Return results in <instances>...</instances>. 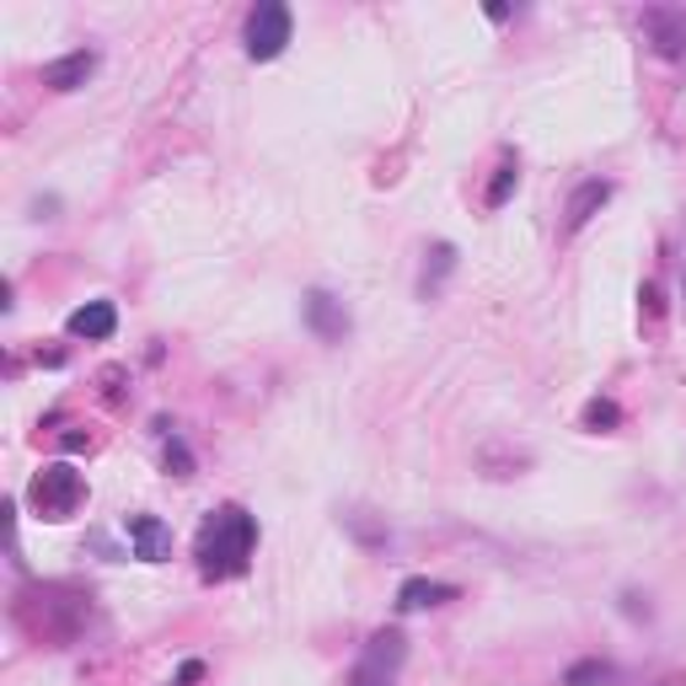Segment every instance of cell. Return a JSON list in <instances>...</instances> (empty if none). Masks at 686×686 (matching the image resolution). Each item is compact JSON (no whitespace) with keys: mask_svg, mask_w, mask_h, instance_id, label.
<instances>
[{"mask_svg":"<svg viewBox=\"0 0 686 686\" xmlns=\"http://www.w3.org/2000/svg\"><path fill=\"white\" fill-rule=\"evenodd\" d=\"M129 548H135V558H145V563H162V558H172V526L167 520H156V514H129Z\"/></svg>","mask_w":686,"mask_h":686,"instance_id":"cell-6","label":"cell"},{"mask_svg":"<svg viewBox=\"0 0 686 686\" xmlns=\"http://www.w3.org/2000/svg\"><path fill=\"white\" fill-rule=\"evenodd\" d=\"M403 659H408V638H403L397 627H381V633H371L365 654L354 659L349 686H392L397 671H403Z\"/></svg>","mask_w":686,"mask_h":686,"instance_id":"cell-3","label":"cell"},{"mask_svg":"<svg viewBox=\"0 0 686 686\" xmlns=\"http://www.w3.org/2000/svg\"><path fill=\"white\" fill-rule=\"evenodd\" d=\"M450 263H456V247H450V241H440V247H435V274H424V284H418V290H424V295H435L440 274H450Z\"/></svg>","mask_w":686,"mask_h":686,"instance_id":"cell-15","label":"cell"},{"mask_svg":"<svg viewBox=\"0 0 686 686\" xmlns=\"http://www.w3.org/2000/svg\"><path fill=\"white\" fill-rule=\"evenodd\" d=\"M70 339H113V328H118V311L113 301H86L81 311H70Z\"/></svg>","mask_w":686,"mask_h":686,"instance_id":"cell-9","label":"cell"},{"mask_svg":"<svg viewBox=\"0 0 686 686\" xmlns=\"http://www.w3.org/2000/svg\"><path fill=\"white\" fill-rule=\"evenodd\" d=\"M606 199H612V183H601V177H595V183H580V188H574V199H569V209H563V215H569V220H563V231H569V237L584 231V226H590V215L606 205Z\"/></svg>","mask_w":686,"mask_h":686,"instance_id":"cell-10","label":"cell"},{"mask_svg":"<svg viewBox=\"0 0 686 686\" xmlns=\"http://www.w3.org/2000/svg\"><path fill=\"white\" fill-rule=\"evenodd\" d=\"M638 22H644L649 43L665 60H686V11H676V6H649Z\"/></svg>","mask_w":686,"mask_h":686,"instance_id":"cell-5","label":"cell"},{"mask_svg":"<svg viewBox=\"0 0 686 686\" xmlns=\"http://www.w3.org/2000/svg\"><path fill=\"white\" fill-rule=\"evenodd\" d=\"M199 676H205V665H199V659H188V665L177 671V686H194V682H199Z\"/></svg>","mask_w":686,"mask_h":686,"instance_id":"cell-17","label":"cell"},{"mask_svg":"<svg viewBox=\"0 0 686 686\" xmlns=\"http://www.w3.org/2000/svg\"><path fill=\"white\" fill-rule=\"evenodd\" d=\"M92 70H97V54H92V49H75V54H65V60L43 65V86H54V92H75V86L92 81Z\"/></svg>","mask_w":686,"mask_h":686,"instance_id":"cell-8","label":"cell"},{"mask_svg":"<svg viewBox=\"0 0 686 686\" xmlns=\"http://www.w3.org/2000/svg\"><path fill=\"white\" fill-rule=\"evenodd\" d=\"M514 183H520V162H514V156H505V162H499V172H493V183H488V209L505 205V199L514 194Z\"/></svg>","mask_w":686,"mask_h":686,"instance_id":"cell-12","label":"cell"},{"mask_svg":"<svg viewBox=\"0 0 686 686\" xmlns=\"http://www.w3.org/2000/svg\"><path fill=\"white\" fill-rule=\"evenodd\" d=\"M258 548V526H252V514L241 510V505H220V510L205 520V531H199V574L205 580H237L241 569H247V558Z\"/></svg>","mask_w":686,"mask_h":686,"instance_id":"cell-1","label":"cell"},{"mask_svg":"<svg viewBox=\"0 0 686 686\" xmlns=\"http://www.w3.org/2000/svg\"><path fill=\"white\" fill-rule=\"evenodd\" d=\"M247 60H279L284 43H290V6L279 0H263L252 17H247Z\"/></svg>","mask_w":686,"mask_h":686,"instance_id":"cell-4","label":"cell"},{"mask_svg":"<svg viewBox=\"0 0 686 686\" xmlns=\"http://www.w3.org/2000/svg\"><path fill=\"white\" fill-rule=\"evenodd\" d=\"M456 601V584H440V580H408L397 590V612H429V606H446Z\"/></svg>","mask_w":686,"mask_h":686,"instance_id":"cell-11","label":"cell"},{"mask_svg":"<svg viewBox=\"0 0 686 686\" xmlns=\"http://www.w3.org/2000/svg\"><path fill=\"white\" fill-rule=\"evenodd\" d=\"M167 467H172V478H188V472H194V456H188L183 440H172L167 446Z\"/></svg>","mask_w":686,"mask_h":686,"instance_id":"cell-16","label":"cell"},{"mask_svg":"<svg viewBox=\"0 0 686 686\" xmlns=\"http://www.w3.org/2000/svg\"><path fill=\"white\" fill-rule=\"evenodd\" d=\"M612 682V665L606 659H580L569 676H563V686H606Z\"/></svg>","mask_w":686,"mask_h":686,"instance_id":"cell-13","label":"cell"},{"mask_svg":"<svg viewBox=\"0 0 686 686\" xmlns=\"http://www.w3.org/2000/svg\"><path fill=\"white\" fill-rule=\"evenodd\" d=\"M306 322L322 343H339L343 333H349V311H343V301H333L328 290H311L306 295Z\"/></svg>","mask_w":686,"mask_h":686,"instance_id":"cell-7","label":"cell"},{"mask_svg":"<svg viewBox=\"0 0 686 686\" xmlns=\"http://www.w3.org/2000/svg\"><path fill=\"white\" fill-rule=\"evenodd\" d=\"M81 499H86V478L70 467V461H54V467H43L28 488V505H33L43 520H70V514L81 510Z\"/></svg>","mask_w":686,"mask_h":686,"instance_id":"cell-2","label":"cell"},{"mask_svg":"<svg viewBox=\"0 0 686 686\" xmlns=\"http://www.w3.org/2000/svg\"><path fill=\"white\" fill-rule=\"evenodd\" d=\"M622 413H617V403H606V397H595L590 408H584V429H612Z\"/></svg>","mask_w":686,"mask_h":686,"instance_id":"cell-14","label":"cell"}]
</instances>
